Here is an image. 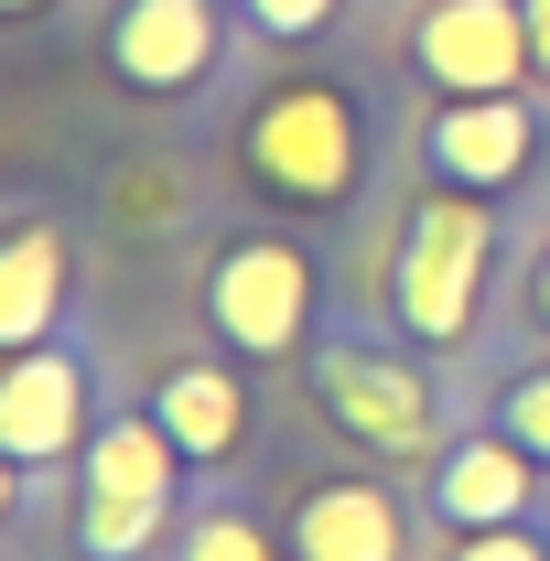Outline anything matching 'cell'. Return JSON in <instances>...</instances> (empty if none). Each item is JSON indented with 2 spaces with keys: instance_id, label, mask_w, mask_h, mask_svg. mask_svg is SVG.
I'll return each instance as SVG.
<instances>
[{
  "instance_id": "cell-5",
  "label": "cell",
  "mask_w": 550,
  "mask_h": 561,
  "mask_svg": "<svg viewBox=\"0 0 550 561\" xmlns=\"http://www.w3.org/2000/svg\"><path fill=\"white\" fill-rule=\"evenodd\" d=\"M206 313L227 324V346L280 356L291 335H302V313H313V280H302V260H291V249H227V260H216Z\"/></svg>"
},
{
  "instance_id": "cell-6",
  "label": "cell",
  "mask_w": 550,
  "mask_h": 561,
  "mask_svg": "<svg viewBox=\"0 0 550 561\" xmlns=\"http://www.w3.org/2000/svg\"><path fill=\"white\" fill-rule=\"evenodd\" d=\"M76 432H87V367L66 346H22L11 378H0V443L22 465H55Z\"/></svg>"
},
{
  "instance_id": "cell-13",
  "label": "cell",
  "mask_w": 550,
  "mask_h": 561,
  "mask_svg": "<svg viewBox=\"0 0 550 561\" xmlns=\"http://www.w3.org/2000/svg\"><path fill=\"white\" fill-rule=\"evenodd\" d=\"M44 324H55V227H22L0 260V335L44 346Z\"/></svg>"
},
{
  "instance_id": "cell-4",
  "label": "cell",
  "mask_w": 550,
  "mask_h": 561,
  "mask_svg": "<svg viewBox=\"0 0 550 561\" xmlns=\"http://www.w3.org/2000/svg\"><path fill=\"white\" fill-rule=\"evenodd\" d=\"M518 55H540L518 0H432V22H421V66L443 87H465V98H507Z\"/></svg>"
},
{
  "instance_id": "cell-18",
  "label": "cell",
  "mask_w": 550,
  "mask_h": 561,
  "mask_svg": "<svg viewBox=\"0 0 550 561\" xmlns=\"http://www.w3.org/2000/svg\"><path fill=\"white\" fill-rule=\"evenodd\" d=\"M529 44H540V66H550V0H529Z\"/></svg>"
},
{
  "instance_id": "cell-20",
  "label": "cell",
  "mask_w": 550,
  "mask_h": 561,
  "mask_svg": "<svg viewBox=\"0 0 550 561\" xmlns=\"http://www.w3.org/2000/svg\"><path fill=\"white\" fill-rule=\"evenodd\" d=\"M11 11H33V0H11Z\"/></svg>"
},
{
  "instance_id": "cell-9",
  "label": "cell",
  "mask_w": 550,
  "mask_h": 561,
  "mask_svg": "<svg viewBox=\"0 0 550 561\" xmlns=\"http://www.w3.org/2000/svg\"><path fill=\"white\" fill-rule=\"evenodd\" d=\"M291 551L302 561H400V507L378 486H313L291 518Z\"/></svg>"
},
{
  "instance_id": "cell-2",
  "label": "cell",
  "mask_w": 550,
  "mask_h": 561,
  "mask_svg": "<svg viewBox=\"0 0 550 561\" xmlns=\"http://www.w3.org/2000/svg\"><path fill=\"white\" fill-rule=\"evenodd\" d=\"M173 465H184V443L162 421H108L87 443V551H108V561L140 551L151 518L173 507Z\"/></svg>"
},
{
  "instance_id": "cell-16",
  "label": "cell",
  "mask_w": 550,
  "mask_h": 561,
  "mask_svg": "<svg viewBox=\"0 0 550 561\" xmlns=\"http://www.w3.org/2000/svg\"><path fill=\"white\" fill-rule=\"evenodd\" d=\"M454 561H550V551L529 540V529H475V540H465Z\"/></svg>"
},
{
  "instance_id": "cell-8",
  "label": "cell",
  "mask_w": 550,
  "mask_h": 561,
  "mask_svg": "<svg viewBox=\"0 0 550 561\" xmlns=\"http://www.w3.org/2000/svg\"><path fill=\"white\" fill-rule=\"evenodd\" d=\"M108 55H119L130 87H195L216 66V11L206 0H130L119 33H108Z\"/></svg>"
},
{
  "instance_id": "cell-15",
  "label": "cell",
  "mask_w": 550,
  "mask_h": 561,
  "mask_svg": "<svg viewBox=\"0 0 550 561\" xmlns=\"http://www.w3.org/2000/svg\"><path fill=\"white\" fill-rule=\"evenodd\" d=\"M496 432H507V443H529V454H550V367L507 389V421H496Z\"/></svg>"
},
{
  "instance_id": "cell-3",
  "label": "cell",
  "mask_w": 550,
  "mask_h": 561,
  "mask_svg": "<svg viewBox=\"0 0 550 561\" xmlns=\"http://www.w3.org/2000/svg\"><path fill=\"white\" fill-rule=\"evenodd\" d=\"M313 389H324V411H335L345 432H367V443H389V454H421L432 421H443V400L421 389L411 367H389V356H367V346H324L313 356Z\"/></svg>"
},
{
  "instance_id": "cell-19",
  "label": "cell",
  "mask_w": 550,
  "mask_h": 561,
  "mask_svg": "<svg viewBox=\"0 0 550 561\" xmlns=\"http://www.w3.org/2000/svg\"><path fill=\"white\" fill-rule=\"evenodd\" d=\"M540 313H550V271H540Z\"/></svg>"
},
{
  "instance_id": "cell-17",
  "label": "cell",
  "mask_w": 550,
  "mask_h": 561,
  "mask_svg": "<svg viewBox=\"0 0 550 561\" xmlns=\"http://www.w3.org/2000/svg\"><path fill=\"white\" fill-rule=\"evenodd\" d=\"M324 11H335V0H249V22H260V33H313Z\"/></svg>"
},
{
  "instance_id": "cell-11",
  "label": "cell",
  "mask_w": 550,
  "mask_h": 561,
  "mask_svg": "<svg viewBox=\"0 0 550 561\" xmlns=\"http://www.w3.org/2000/svg\"><path fill=\"white\" fill-rule=\"evenodd\" d=\"M529 140H540V130H529V108H518V98H465V108L432 130V162H443V173H465V184H507V173L529 162Z\"/></svg>"
},
{
  "instance_id": "cell-7",
  "label": "cell",
  "mask_w": 550,
  "mask_h": 561,
  "mask_svg": "<svg viewBox=\"0 0 550 561\" xmlns=\"http://www.w3.org/2000/svg\"><path fill=\"white\" fill-rule=\"evenodd\" d=\"M249 151H260V173L291 184V195H345V173H356V130H345L335 98H313V87L280 98V108H260Z\"/></svg>"
},
{
  "instance_id": "cell-12",
  "label": "cell",
  "mask_w": 550,
  "mask_h": 561,
  "mask_svg": "<svg viewBox=\"0 0 550 561\" xmlns=\"http://www.w3.org/2000/svg\"><path fill=\"white\" fill-rule=\"evenodd\" d=\"M162 432H173V443H184V454H227V443H238V389H227V378H216V367H173V378H162Z\"/></svg>"
},
{
  "instance_id": "cell-14",
  "label": "cell",
  "mask_w": 550,
  "mask_h": 561,
  "mask_svg": "<svg viewBox=\"0 0 550 561\" xmlns=\"http://www.w3.org/2000/svg\"><path fill=\"white\" fill-rule=\"evenodd\" d=\"M184 561H271V540H260V518H195Z\"/></svg>"
},
{
  "instance_id": "cell-10",
  "label": "cell",
  "mask_w": 550,
  "mask_h": 561,
  "mask_svg": "<svg viewBox=\"0 0 550 561\" xmlns=\"http://www.w3.org/2000/svg\"><path fill=\"white\" fill-rule=\"evenodd\" d=\"M432 496L465 518V529H518V507H529V443H454L443 454V476H432Z\"/></svg>"
},
{
  "instance_id": "cell-1",
  "label": "cell",
  "mask_w": 550,
  "mask_h": 561,
  "mask_svg": "<svg viewBox=\"0 0 550 561\" xmlns=\"http://www.w3.org/2000/svg\"><path fill=\"white\" fill-rule=\"evenodd\" d=\"M475 280H485V216L465 195H432L411 216V249H400V324L454 346L475 324Z\"/></svg>"
}]
</instances>
